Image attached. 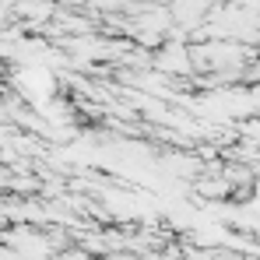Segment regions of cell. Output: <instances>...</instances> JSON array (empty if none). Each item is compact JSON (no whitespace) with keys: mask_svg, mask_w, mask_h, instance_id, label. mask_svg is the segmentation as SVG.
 Wrapping results in <instances>:
<instances>
[{"mask_svg":"<svg viewBox=\"0 0 260 260\" xmlns=\"http://www.w3.org/2000/svg\"><path fill=\"white\" fill-rule=\"evenodd\" d=\"M246 99H250V109H253V113L260 116V81L246 88Z\"/></svg>","mask_w":260,"mask_h":260,"instance_id":"obj_1","label":"cell"}]
</instances>
